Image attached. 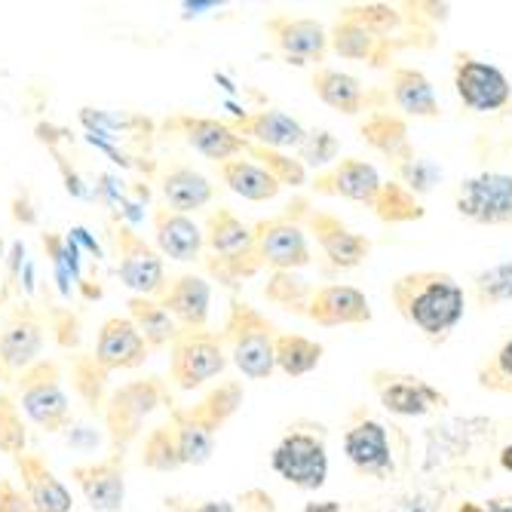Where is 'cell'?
<instances>
[{
	"label": "cell",
	"instance_id": "obj_11",
	"mask_svg": "<svg viewBox=\"0 0 512 512\" xmlns=\"http://www.w3.org/2000/svg\"><path fill=\"white\" fill-rule=\"evenodd\" d=\"M451 80L460 105L473 114H503L512 111V80L491 62L470 50L454 53Z\"/></svg>",
	"mask_w": 512,
	"mask_h": 512
},
{
	"label": "cell",
	"instance_id": "obj_45",
	"mask_svg": "<svg viewBox=\"0 0 512 512\" xmlns=\"http://www.w3.org/2000/svg\"><path fill=\"white\" fill-rule=\"evenodd\" d=\"M476 384L488 393L512 396V338L485 353L476 365Z\"/></svg>",
	"mask_w": 512,
	"mask_h": 512
},
{
	"label": "cell",
	"instance_id": "obj_51",
	"mask_svg": "<svg viewBox=\"0 0 512 512\" xmlns=\"http://www.w3.org/2000/svg\"><path fill=\"white\" fill-rule=\"evenodd\" d=\"M0 512H34L22 485H16L13 479H0Z\"/></svg>",
	"mask_w": 512,
	"mask_h": 512
},
{
	"label": "cell",
	"instance_id": "obj_54",
	"mask_svg": "<svg viewBox=\"0 0 512 512\" xmlns=\"http://www.w3.org/2000/svg\"><path fill=\"white\" fill-rule=\"evenodd\" d=\"M240 503H243V512H276L273 497H270L267 491H261V488L246 491V494L240 497Z\"/></svg>",
	"mask_w": 512,
	"mask_h": 512
},
{
	"label": "cell",
	"instance_id": "obj_18",
	"mask_svg": "<svg viewBox=\"0 0 512 512\" xmlns=\"http://www.w3.org/2000/svg\"><path fill=\"white\" fill-rule=\"evenodd\" d=\"M329 46L332 53L347 59V62H362L368 68H390L402 50H408L405 37H381L375 31H368L356 19L338 13L332 28H329Z\"/></svg>",
	"mask_w": 512,
	"mask_h": 512
},
{
	"label": "cell",
	"instance_id": "obj_52",
	"mask_svg": "<svg viewBox=\"0 0 512 512\" xmlns=\"http://www.w3.org/2000/svg\"><path fill=\"white\" fill-rule=\"evenodd\" d=\"M454 512H512V494H494L488 500H457Z\"/></svg>",
	"mask_w": 512,
	"mask_h": 512
},
{
	"label": "cell",
	"instance_id": "obj_17",
	"mask_svg": "<svg viewBox=\"0 0 512 512\" xmlns=\"http://www.w3.org/2000/svg\"><path fill=\"white\" fill-rule=\"evenodd\" d=\"M304 230L316 240V246L322 249L325 258H329V264L338 267V270L362 267L368 261L371 249H375V243H371L365 234L353 230L341 215H335L329 209L310 206L307 215H304Z\"/></svg>",
	"mask_w": 512,
	"mask_h": 512
},
{
	"label": "cell",
	"instance_id": "obj_14",
	"mask_svg": "<svg viewBox=\"0 0 512 512\" xmlns=\"http://www.w3.org/2000/svg\"><path fill=\"white\" fill-rule=\"evenodd\" d=\"M454 209L479 227H512V175L476 172L454 188Z\"/></svg>",
	"mask_w": 512,
	"mask_h": 512
},
{
	"label": "cell",
	"instance_id": "obj_27",
	"mask_svg": "<svg viewBox=\"0 0 512 512\" xmlns=\"http://www.w3.org/2000/svg\"><path fill=\"white\" fill-rule=\"evenodd\" d=\"M387 96L405 120L408 117H414V120H439L442 117V105L433 89V80L414 65H393Z\"/></svg>",
	"mask_w": 512,
	"mask_h": 512
},
{
	"label": "cell",
	"instance_id": "obj_9",
	"mask_svg": "<svg viewBox=\"0 0 512 512\" xmlns=\"http://www.w3.org/2000/svg\"><path fill=\"white\" fill-rule=\"evenodd\" d=\"M108 230H111L108 237L114 243L120 283L138 298H160V292L166 289L163 255L142 234H135V227L120 215H114Z\"/></svg>",
	"mask_w": 512,
	"mask_h": 512
},
{
	"label": "cell",
	"instance_id": "obj_40",
	"mask_svg": "<svg viewBox=\"0 0 512 512\" xmlns=\"http://www.w3.org/2000/svg\"><path fill=\"white\" fill-rule=\"evenodd\" d=\"M313 292L316 289L307 283L304 276H298L295 270H273L267 276V286H264V298L270 304H276L279 310H286V313H295V316H307Z\"/></svg>",
	"mask_w": 512,
	"mask_h": 512
},
{
	"label": "cell",
	"instance_id": "obj_55",
	"mask_svg": "<svg viewBox=\"0 0 512 512\" xmlns=\"http://www.w3.org/2000/svg\"><path fill=\"white\" fill-rule=\"evenodd\" d=\"M68 237H71L80 249H86V252L92 255V261H102V258H105L102 249H99V243L89 237V230H86V227H71V234H68Z\"/></svg>",
	"mask_w": 512,
	"mask_h": 512
},
{
	"label": "cell",
	"instance_id": "obj_49",
	"mask_svg": "<svg viewBox=\"0 0 512 512\" xmlns=\"http://www.w3.org/2000/svg\"><path fill=\"white\" fill-rule=\"evenodd\" d=\"M46 319H50V329L56 332L59 347L74 350L80 344V319L71 307H53L46 304Z\"/></svg>",
	"mask_w": 512,
	"mask_h": 512
},
{
	"label": "cell",
	"instance_id": "obj_28",
	"mask_svg": "<svg viewBox=\"0 0 512 512\" xmlns=\"http://www.w3.org/2000/svg\"><path fill=\"white\" fill-rule=\"evenodd\" d=\"M16 473H19L22 491L31 500L34 512H71L74 497L65 488V482L53 473V467L46 463L43 454L25 451L16 460Z\"/></svg>",
	"mask_w": 512,
	"mask_h": 512
},
{
	"label": "cell",
	"instance_id": "obj_26",
	"mask_svg": "<svg viewBox=\"0 0 512 512\" xmlns=\"http://www.w3.org/2000/svg\"><path fill=\"white\" fill-rule=\"evenodd\" d=\"M181 329H209L212 286L197 273H178L166 279V289L157 298Z\"/></svg>",
	"mask_w": 512,
	"mask_h": 512
},
{
	"label": "cell",
	"instance_id": "obj_33",
	"mask_svg": "<svg viewBox=\"0 0 512 512\" xmlns=\"http://www.w3.org/2000/svg\"><path fill=\"white\" fill-rule=\"evenodd\" d=\"M243 399H246V390H243L240 381H221V384L212 387L200 402L188 405L184 411H188L200 427H206L209 433L218 436V433L230 424V417H234V414L240 411Z\"/></svg>",
	"mask_w": 512,
	"mask_h": 512
},
{
	"label": "cell",
	"instance_id": "obj_13",
	"mask_svg": "<svg viewBox=\"0 0 512 512\" xmlns=\"http://www.w3.org/2000/svg\"><path fill=\"white\" fill-rule=\"evenodd\" d=\"M368 387L378 396L381 408L396 417H427L451 405V396L439 390L433 381L399 368H371Z\"/></svg>",
	"mask_w": 512,
	"mask_h": 512
},
{
	"label": "cell",
	"instance_id": "obj_21",
	"mask_svg": "<svg viewBox=\"0 0 512 512\" xmlns=\"http://www.w3.org/2000/svg\"><path fill=\"white\" fill-rule=\"evenodd\" d=\"M71 479L83 491L92 512H120L126 503V454L108 451L102 460L74 463Z\"/></svg>",
	"mask_w": 512,
	"mask_h": 512
},
{
	"label": "cell",
	"instance_id": "obj_44",
	"mask_svg": "<svg viewBox=\"0 0 512 512\" xmlns=\"http://www.w3.org/2000/svg\"><path fill=\"white\" fill-rule=\"evenodd\" d=\"M243 157H249L258 166H264L279 181V188H304V184H307L304 163L298 157L286 154V151H273V148H261V145L246 142V154Z\"/></svg>",
	"mask_w": 512,
	"mask_h": 512
},
{
	"label": "cell",
	"instance_id": "obj_20",
	"mask_svg": "<svg viewBox=\"0 0 512 512\" xmlns=\"http://www.w3.org/2000/svg\"><path fill=\"white\" fill-rule=\"evenodd\" d=\"M163 129L169 135L184 138V142H188L200 157H206L218 166L246 154V138H240L234 129H230L227 120H218V117L172 114L163 120Z\"/></svg>",
	"mask_w": 512,
	"mask_h": 512
},
{
	"label": "cell",
	"instance_id": "obj_39",
	"mask_svg": "<svg viewBox=\"0 0 512 512\" xmlns=\"http://www.w3.org/2000/svg\"><path fill=\"white\" fill-rule=\"evenodd\" d=\"M470 295L479 310H497L503 304H512V258L479 270L470 279Z\"/></svg>",
	"mask_w": 512,
	"mask_h": 512
},
{
	"label": "cell",
	"instance_id": "obj_16",
	"mask_svg": "<svg viewBox=\"0 0 512 512\" xmlns=\"http://www.w3.org/2000/svg\"><path fill=\"white\" fill-rule=\"evenodd\" d=\"M264 31L270 34L273 50L283 56L286 65L322 68L325 56L332 53L329 28L313 16H292V13H273L264 19Z\"/></svg>",
	"mask_w": 512,
	"mask_h": 512
},
{
	"label": "cell",
	"instance_id": "obj_2",
	"mask_svg": "<svg viewBox=\"0 0 512 512\" xmlns=\"http://www.w3.org/2000/svg\"><path fill=\"white\" fill-rule=\"evenodd\" d=\"M396 313L430 344H445L467 313V292L448 270H408L390 289Z\"/></svg>",
	"mask_w": 512,
	"mask_h": 512
},
{
	"label": "cell",
	"instance_id": "obj_32",
	"mask_svg": "<svg viewBox=\"0 0 512 512\" xmlns=\"http://www.w3.org/2000/svg\"><path fill=\"white\" fill-rule=\"evenodd\" d=\"M218 175L227 184V191H234L237 197H243L249 203H270L279 197V191H283L279 181L249 157H234V160L221 163Z\"/></svg>",
	"mask_w": 512,
	"mask_h": 512
},
{
	"label": "cell",
	"instance_id": "obj_47",
	"mask_svg": "<svg viewBox=\"0 0 512 512\" xmlns=\"http://www.w3.org/2000/svg\"><path fill=\"white\" fill-rule=\"evenodd\" d=\"M341 157V142L332 129L325 126H316V129H307L304 142L298 148V160L304 163V169H332Z\"/></svg>",
	"mask_w": 512,
	"mask_h": 512
},
{
	"label": "cell",
	"instance_id": "obj_3",
	"mask_svg": "<svg viewBox=\"0 0 512 512\" xmlns=\"http://www.w3.org/2000/svg\"><path fill=\"white\" fill-rule=\"evenodd\" d=\"M276 322L243 298H230L224 319V350L249 381H267L276 371Z\"/></svg>",
	"mask_w": 512,
	"mask_h": 512
},
{
	"label": "cell",
	"instance_id": "obj_34",
	"mask_svg": "<svg viewBox=\"0 0 512 512\" xmlns=\"http://www.w3.org/2000/svg\"><path fill=\"white\" fill-rule=\"evenodd\" d=\"M126 307H129V319L135 322V329L142 332V338H145V344L151 350L172 347L175 335L181 332V325L169 316V310L157 298H138V295H132L126 301Z\"/></svg>",
	"mask_w": 512,
	"mask_h": 512
},
{
	"label": "cell",
	"instance_id": "obj_23",
	"mask_svg": "<svg viewBox=\"0 0 512 512\" xmlns=\"http://www.w3.org/2000/svg\"><path fill=\"white\" fill-rule=\"evenodd\" d=\"M230 129H234L240 138L252 145H261V148H273V151H298L304 135H307V126L279 111V108H264V111H246L234 120H227Z\"/></svg>",
	"mask_w": 512,
	"mask_h": 512
},
{
	"label": "cell",
	"instance_id": "obj_7",
	"mask_svg": "<svg viewBox=\"0 0 512 512\" xmlns=\"http://www.w3.org/2000/svg\"><path fill=\"white\" fill-rule=\"evenodd\" d=\"M163 405H172V393H169L166 381H160V378L129 381V384L111 390L105 411H102L111 451L126 454V448L142 436L148 417Z\"/></svg>",
	"mask_w": 512,
	"mask_h": 512
},
{
	"label": "cell",
	"instance_id": "obj_37",
	"mask_svg": "<svg viewBox=\"0 0 512 512\" xmlns=\"http://www.w3.org/2000/svg\"><path fill=\"white\" fill-rule=\"evenodd\" d=\"M371 215H375L381 224H411V221H421L427 215L424 203L417 194H411L405 184H399L396 178L384 181V188L378 194V200L371 203Z\"/></svg>",
	"mask_w": 512,
	"mask_h": 512
},
{
	"label": "cell",
	"instance_id": "obj_35",
	"mask_svg": "<svg viewBox=\"0 0 512 512\" xmlns=\"http://www.w3.org/2000/svg\"><path fill=\"white\" fill-rule=\"evenodd\" d=\"M108 378H111V371L96 359V353L71 356V387L89 411H105V402L111 396Z\"/></svg>",
	"mask_w": 512,
	"mask_h": 512
},
{
	"label": "cell",
	"instance_id": "obj_25",
	"mask_svg": "<svg viewBox=\"0 0 512 512\" xmlns=\"http://www.w3.org/2000/svg\"><path fill=\"white\" fill-rule=\"evenodd\" d=\"M151 347L129 316H108L96 338V359L108 371H132L148 362Z\"/></svg>",
	"mask_w": 512,
	"mask_h": 512
},
{
	"label": "cell",
	"instance_id": "obj_42",
	"mask_svg": "<svg viewBox=\"0 0 512 512\" xmlns=\"http://www.w3.org/2000/svg\"><path fill=\"white\" fill-rule=\"evenodd\" d=\"M451 488L436 479H421L417 485H408L387 497L378 512H442Z\"/></svg>",
	"mask_w": 512,
	"mask_h": 512
},
{
	"label": "cell",
	"instance_id": "obj_31",
	"mask_svg": "<svg viewBox=\"0 0 512 512\" xmlns=\"http://www.w3.org/2000/svg\"><path fill=\"white\" fill-rule=\"evenodd\" d=\"M160 191H163L166 206L172 212H181V215L200 212L215 200L212 181L203 172L191 169V166H169L160 175Z\"/></svg>",
	"mask_w": 512,
	"mask_h": 512
},
{
	"label": "cell",
	"instance_id": "obj_38",
	"mask_svg": "<svg viewBox=\"0 0 512 512\" xmlns=\"http://www.w3.org/2000/svg\"><path fill=\"white\" fill-rule=\"evenodd\" d=\"M169 421H172L175 436H178V451H181V463H184V467H203V463L212 460L215 439H218L215 433H209L206 427H200L184 408H172Z\"/></svg>",
	"mask_w": 512,
	"mask_h": 512
},
{
	"label": "cell",
	"instance_id": "obj_30",
	"mask_svg": "<svg viewBox=\"0 0 512 512\" xmlns=\"http://www.w3.org/2000/svg\"><path fill=\"white\" fill-rule=\"evenodd\" d=\"M359 135L368 148H375L390 166L408 160L414 154V145L408 142V120L399 111L381 108L371 111L359 120Z\"/></svg>",
	"mask_w": 512,
	"mask_h": 512
},
{
	"label": "cell",
	"instance_id": "obj_8",
	"mask_svg": "<svg viewBox=\"0 0 512 512\" xmlns=\"http://www.w3.org/2000/svg\"><path fill=\"white\" fill-rule=\"evenodd\" d=\"M19 405L43 433H62L71 427V399L62 384V365L56 359L34 362L16 381Z\"/></svg>",
	"mask_w": 512,
	"mask_h": 512
},
{
	"label": "cell",
	"instance_id": "obj_36",
	"mask_svg": "<svg viewBox=\"0 0 512 512\" xmlns=\"http://www.w3.org/2000/svg\"><path fill=\"white\" fill-rule=\"evenodd\" d=\"M325 347L319 341H310L298 332H279L276 335V368L286 378H304L322 365Z\"/></svg>",
	"mask_w": 512,
	"mask_h": 512
},
{
	"label": "cell",
	"instance_id": "obj_29",
	"mask_svg": "<svg viewBox=\"0 0 512 512\" xmlns=\"http://www.w3.org/2000/svg\"><path fill=\"white\" fill-rule=\"evenodd\" d=\"M154 243L157 252L172 261H200L206 249L203 227L191 215L172 212L169 206L154 209Z\"/></svg>",
	"mask_w": 512,
	"mask_h": 512
},
{
	"label": "cell",
	"instance_id": "obj_24",
	"mask_svg": "<svg viewBox=\"0 0 512 512\" xmlns=\"http://www.w3.org/2000/svg\"><path fill=\"white\" fill-rule=\"evenodd\" d=\"M307 319L316 322L319 329H341V325H368L375 313H371V304L362 289L332 283L313 292Z\"/></svg>",
	"mask_w": 512,
	"mask_h": 512
},
{
	"label": "cell",
	"instance_id": "obj_6",
	"mask_svg": "<svg viewBox=\"0 0 512 512\" xmlns=\"http://www.w3.org/2000/svg\"><path fill=\"white\" fill-rule=\"evenodd\" d=\"M310 203L304 197L292 200L286 212L261 218L252 224V237H255V252L264 267L273 270H304L313 264V252L307 243V230H304V215Z\"/></svg>",
	"mask_w": 512,
	"mask_h": 512
},
{
	"label": "cell",
	"instance_id": "obj_1",
	"mask_svg": "<svg viewBox=\"0 0 512 512\" xmlns=\"http://www.w3.org/2000/svg\"><path fill=\"white\" fill-rule=\"evenodd\" d=\"M503 424L494 417H448L424 433V460H421V479L445 482L454 491V482L467 479L479 485L491 479V457L497 460V439Z\"/></svg>",
	"mask_w": 512,
	"mask_h": 512
},
{
	"label": "cell",
	"instance_id": "obj_50",
	"mask_svg": "<svg viewBox=\"0 0 512 512\" xmlns=\"http://www.w3.org/2000/svg\"><path fill=\"white\" fill-rule=\"evenodd\" d=\"M22 270H25V243L13 240L10 249H7V261H4V286H0V304L10 301L19 292Z\"/></svg>",
	"mask_w": 512,
	"mask_h": 512
},
{
	"label": "cell",
	"instance_id": "obj_58",
	"mask_svg": "<svg viewBox=\"0 0 512 512\" xmlns=\"http://www.w3.org/2000/svg\"><path fill=\"white\" fill-rule=\"evenodd\" d=\"M301 512H344V509H341L338 500H313V503H307Z\"/></svg>",
	"mask_w": 512,
	"mask_h": 512
},
{
	"label": "cell",
	"instance_id": "obj_59",
	"mask_svg": "<svg viewBox=\"0 0 512 512\" xmlns=\"http://www.w3.org/2000/svg\"><path fill=\"white\" fill-rule=\"evenodd\" d=\"M497 467L503 473H512V439L506 445H500V451H497Z\"/></svg>",
	"mask_w": 512,
	"mask_h": 512
},
{
	"label": "cell",
	"instance_id": "obj_53",
	"mask_svg": "<svg viewBox=\"0 0 512 512\" xmlns=\"http://www.w3.org/2000/svg\"><path fill=\"white\" fill-rule=\"evenodd\" d=\"M166 503H172V512H240L234 500H191V503L166 500Z\"/></svg>",
	"mask_w": 512,
	"mask_h": 512
},
{
	"label": "cell",
	"instance_id": "obj_4",
	"mask_svg": "<svg viewBox=\"0 0 512 512\" xmlns=\"http://www.w3.org/2000/svg\"><path fill=\"white\" fill-rule=\"evenodd\" d=\"M203 237H206V270L218 279L221 286H240L243 279H252L264 264L255 252V237H252V227L243 224V218L227 209L218 206L209 212L206 227H203Z\"/></svg>",
	"mask_w": 512,
	"mask_h": 512
},
{
	"label": "cell",
	"instance_id": "obj_56",
	"mask_svg": "<svg viewBox=\"0 0 512 512\" xmlns=\"http://www.w3.org/2000/svg\"><path fill=\"white\" fill-rule=\"evenodd\" d=\"M221 4L218 0H184L181 10H184V19H194V16H203L206 10H218Z\"/></svg>",
	"mask_w": 512,
	"mask_h": 512
},
{
	"label": "cell",
	"instance_id": "obj_41",
	"mask_svg": "<svg viewBox=\"0 0 512 512\" xmlns=\"http://www.w3.org/2000/svg\"><path fill=\"white\" fill-rule=\"evenodd\" d=\"M338 13L356 19L359 25H365L368 31H375L381 37H405V28H408L402 4H381V0H368V4H344V7H338Z\"/></svg>",
	"mask_w": 512,
	"mask_h": 512
},
{
	"label": "cell",
	"instance_id": "obj_5",
	"mask_svg": "<svg viewBox=\"0 0 512 512\" xmlns=\"http://www.w3.org/2000/svg\"><path fill=\"white\" fill-rule=\"evenodd\" d=\"M325 427L313 421L292 424L270 451V470L301 491H319L329 482V445Z\"/></svg>",
	"mask_w": 512,
	"mask_h": 512
},
{
	"label": "cell",
	"instance_id": "obj_10",
	"mask_svg": "<svg viewBox=\"0 0 512 512\" xmlns=\"http://www.w3.org/2000/svg\"><path fill=\"white\" fill-rule=\"evenodd\" d=\"M341 445L356 476L375 479V482H390L396 476V451L390 442V430L378 417H371L362 405L350 411Z\"/></svg>",
	"mask_w": 512,
	"mask_h": 512
},
{
	"label": "cell",
	"instance_id": "obj_12",
	"mask_svg": "<svg viewBox=\"0 0 512 512\" xmlns=\"http://www.w3.org/2000/svg\"><path fill=\"white\" fill-rule=\"evenodd\" d=\"M227 368V350L218 332L181 329L169 347V381L178 390H200Z\"/></svg>",
	"mask_w": 512,
	"mask_h": 512
},
{
	"label": "cell",
	"instance_id": "obj_22",
	"mask_svg": "<svg viewBox=\"0 0 512 512\" xmlns=\"http://www.w3.org/2000/svg\"><path fill=\"white\" fill-rule=\"evenodd\" d=\"M310 188L322 197H338L371 209V203L378 200L384 188V178L375 163H368L362 157H341L332 169L316 172Z\"/></svg>",
	"mask_w": 512,
	"mask_h": 512
},
{
	"label": "cell",
	"instance_id": "obj_19",
	"mask_svg": "<svg viewBox=\"0 0 512 512\" xmlns=\"http://www.w3.org/2000/svg\"><path fill=\"white\" fill-rule=\"evenodd\" d=\"M310 89L322 105H329L332 111L347 114V117L381 111L390 102L387 89L365 86L359 77L338 71V68H325V65L310 74Z\"/></svg>",
	"mask_w": 512,
	"mask_h": 512
},
{
	"label": "cell",
	"instance_id": "obj_60",
	"mask_svg": "<svg viewBox=\"0 0 512 512\" xmlns=\"http://www.w3.org/2000/svg\"><path fill=\"white\" fill-rule=\"evenodd\" d=\"M4 261H7V249H4V237H0V286H4Z\"/></svg>",
	"mask_w": 512,
	"mask_h": 512
},
{
	"label": "cell",
	"instance_id": "obj_15",
	"mask_svg": "<svg viewBox=\"0 0 512 512\" xmlns=\"http://www.w3.org/2000/svg\"><path fill=\"white\" fill-rule=\"evenodd\" d=\"M46 344V325H43V313L25 301L19 307H13L4 316V325H0V381L16 384L19 375L40 362Z\"/></svg>",
	"mask_w": 512,
	"mask_h": 512
},
{
	"label": "cell",
	"instance_id": "obj_43",
	"mask_svg": "<svg viewBox=\"0 0 512 512\" xmlns=\"http://www.w3.org/2000/svg\"><path fill=\"white\" fill-rule=\"evenodd\" d=\"M142 463L154 473H175L181 470V451H178V436H175V427L172 421L154 427L145 442H142Z\"/></svg>",
	"mask_w": 512,
	"mask_h": 512
},
{
	"label": "cell",
	"instance_id": "obj_48",
	"mask_svg": "<svg viewBox=\"0 0 512 512\" xmlns=\"http://www.w3.org/2000/svg\"><path fill=\"white\" fill-rule=\"evenodd\" d=\"M393 172H396V181L399 184H405V188L411 191V194H427L433 184H436V178L442 175L430 160H424V157H417V151L408 157V160H402V163H396L393 166Z\"/></svg>",
	"mask_w": 512,
	"mask_h": 512
},
{
	"label": "cell",
	"instance_id": "obj_46",
	"mask_svg": "<svg viewBox=\"0 0 512 512\" xmlns=\"http://www.w3.org/2000/svg\"><path fill=\"white\" fill-rule=\"evenodd\" d=\"M0 451L10 454L13 460L28 451V427L22 421L19 399L10 390L0 393Z\"/></svg>",
	"mask_w": 512,
	"mask_h": 512
},
{
	"label": "cell",
	"instance_id": "obj_57",
	"mask_svg": "<svg viewBox=\"0 0 512 512\" xmlns=\"http://www.w3.org/2000/svg\"><path fill=\"white\" fill-rule=\"evenodd\" d=\"M13 218L22 221V224H34L37 221V215L31 212L28 194H16V200H13Z\"/></svg>",
	"mask_w": 512,
	"mask_h": 512
}]
</instances>
